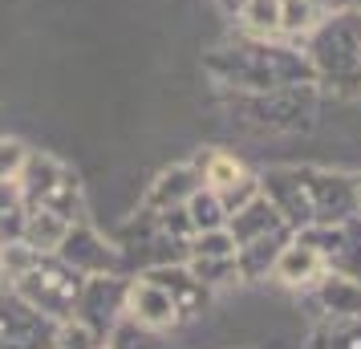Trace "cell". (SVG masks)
Segmentation results:
<instances>
[{
    "instance_id": "obj_1",
    "label": "cell",
    "mask_w": 361,
    "mask_h": 349,
    "mask_svg": "<svg viewBox=\"0 0 361 349\" xmlns=\"http://www.w3.org/2000/svg\"><path fill=\"white\" fill-rule=\"evenodd\" d=\"M305 57L317 82L337 94H361V13L329 8L305 37Z\"/></svg>"
},
{
    "instance_id": "obj_2",
    "label": "cell",
    "mask_w": 361,
    "mask_h": 349,
    "mask_svg": "<svg viewBox=\"0 0 361 349\" xmlns=\"http://www.w3.org/2000/svg\"><path fill=\"white\" fill-rule=\"evenodd\" d=\"M82 284H85V276L73 272L61 256H41V260L13 284V293H17L29 309H37L41 317H49L53 325H57V321L73 317L78 297H82Z\"/></svg>"
},
{
    "instance_id": "obj_3",
    "label": "cell",
    "mask_w": 361,
    "mask_h": 349,
    "mask_svg": "<svg viewBox=\"0 0 361 349\" xmlns=\"http://www.w3.org/2000/svg\"><path fill=\"white\" fill-rule=\"evenodd\" d=\"M20 207H49L69 224L82 219V183L78 175L49 159V154H29L20 171Z\"/></svg>"
},
{
    "instance_id": "obj_4",
    "label": "cell",
    "mask_w": 361,
    "mask_h": 349,
    "mask_svg": "<svg viewBox=\"0 0 361 349\" xmlns=\"http://www.w3.org/2000/svg\"><path fill=\"white\" fill-rule=\"evenodd\" d=\"M53 256H61L73 272H82V276H118L122 272V248H114L110 240H102L90 224H73L61 240V248L53 252Z\"/></svg>"
},
{
    "instance_id": "obj_5",
    "label": "cell",
    "mask_w": 361,
    "mask_h": 349,
    "mask_svg": "<svg viewBox=\"0 0 361 349\" xmlns=\"http://www.w3.org/2000/svg\"><path fill=\"white\" fill-rule=\"evenodd\" d=\"M122 321H130V325L150 329V333H163V329H175L183 321V313H179V305H175V297H171L159 281L138 276V281H126Z\"/></svg>"
},
{
    "instance_id": "obj_6",
    "label": "cell",
    "mask_w": 361,
    "mask_h": 349,
    "mask_svg": "<svg viewBox=\"0 0 361 349\" xmlns=\"http://www.w3.org/2000/svg\"><path fill=\"white\" fill-rule=\"evenodd\" d=\"M0 349H53V321L29 309L13 288L0 293Z\"/></svg>"
},
{
    "instance_id": "obj_7",
    "label": "cell",
    "mask_w": 361,
    "mask_h": 349,
    "mask_svg": "<svg viewBox=\"0 0 361 349\" xmlns=\"http://www.w3.org/2000/svg\"><path fill=\"white\" fill-rule=\"evenodd\" d=\"M122 300H126V281L122 276H85L73 317H82L85 325H94L110 341L114 325L122 321Z\"/></svg>"
},
{
    "instance_id": "obj_8",
    "label": "cell",
    "mask_w": 361,
    "mask_h": 349,
    "mask_svg": "<svg viewBox=\"0 0 361 349\" xmlns=\"http://www.w3.org/2000/svg\"><path fill=\"white\" fill-rule=\"evenodd\" d=\"M321 272H325V256L312 248L305 235H296L293 244H284V248L276 252V260H272V276H276L280 284H288V288L317 281Z\"/></svg>"
},
{
    "instance_id": "obj_9",
    "label": "cell",
    "mask_w": 361,
    "mask_h": 349,
    "mask_svg": "<svg viewBox=\"0 0 361 349\" xmlns=\"http://www.w3.org/2000/svg\"><path fill=\"white\" fill-rule=\"evenodd\" d=\"M69 228L73 224L66 216L49 212V207H20V240L33 244L37 252H45V256H53V252L61 248Z\"/></svg>"
},
{
    "instance_id": "obj_10",
    "label": "cell",
    "mask_w": 361,
    "mask_h": 349,
    "mask_svg": "<svg viewBox=\"0 0 361 349\" xmlns=\"http://www.w3.org/2000/svg\"><path fill=\"white\" fill-rule=\"evenodd\" d=\"M195 187H203V183H199L195 166H171L166 175H159V183L150 187L147 207H150V212H171V207H183L187 195H191Z\"/></svg>"
},
{
    "instance_id": "obj_11",
    "label": "cell",
    "mask_w": 361,
    "mask_h": 349,
    "mask_svg": "<svg viewBox=\"0 0 361 349\" xmlns=\"http://www.w3.org/2000/svg\"><path fill=\"white\" fill-rule=\"evenodd\" d=\"M183 219H187V228L195 235V232L224 228V224H228V212H224V200L215 195L212 187H195V191L187 195V203H183Z\"/></svg>"
},
{
    "instance_id": "obj_12",
    "label": "cell",
    "mask_w": 361,
    "mask_h": 349,
    "mask_svg": "<svg viewBox=\"0 0 361 349\" xmlns=\"http://www.w3.org/2000/svg\"><path fill=\"white\" fill-rule=\"evenodd\" d=\"M325 13V0H280V37H309Z\"/></svg>"
},
{
    "instance_id": "obj_13",
    "label": "cell",
    "mask_w": 361,
    "mask_h": 349,
    "mask_svg": "<svg viewBox=\"0 0 361 349\" xmlns=\"http://www.w3.org/2000/svg\"><path fill=\"white\" fill-rule=\"evenodd\" d=\"M195 171H199V183L212 187V191H228L231 183H240V179L247 175L244 163H240L235 154H228V150H212Z\"/></svg>"
},
{
    "instance_id": "obj_14",
    "label": "cell",
    "mask_w": 361,
    "mask_h": 349,
    "mask_svg": "<svg viewBox=\"0 0 361 349\" xmlns=\"http://www.w3.org/2000/svg\"><path fill=\"white\" fill-rule=\"evenodd\" d=\"M240 20L252 37L272 41V37H280V0H247L240 8Z\"/></svg>"
},
{
    "instance_id": "obj_15",
    "label": "cell",
    "mask_w": 361,
    "mask_h": 349,
    "mask_svg": "<svg viewBox=\"0 0 361 349\" xmlns=\"http://www.w3.org/2000/svg\"><path fill=\"white\" fill-rule=\"evenodd\" d=\"M98 345H106V337L94 325H85L82 317H66V321L53 325V349H98Z\"/></svg>"
},
{
    "instance_id": "obj_16",
    "label": "cell",
    "mask_w": 361,
    "mask_h": 349,
    "mask_svg": "<svg viewBox=\"0 0 361 349\" xmlns=\"http://www.w3.org/2000/svg\"><path fill=\"white\" fill-rule=\"evenodd\" d=\"M187 268H191V276H195L203 288L240 281V264H235V256H191Z\"/></svg>"
},
{
    "instance_id": "obj_17",
    "label": "cell",
    "mask_w": 361,
    "mask_h": 349,
    "mask_svg": "<svg viewBox=\"0 0 361 349\" xmlns=\"http://www.w3.org/2000/svg\"><path fill=\"white\" fill-rule=\"evenodd\" d=\"M33 150L25 147L20 138H0V183H17L25 163H29Z\"/></svg>"
},
{
    "instance_id": "obj_18",
    "label": "cell",
    "mask_w": 361,
    "mask_h": 349,
    "mask_svg": "<svg viewBox=\"0 0 361 349\" xmlns=\"http://www.w3.org/2000/svg\"><path fill=\"white\" fill-rule=\"evenodd\" d=\"M191 256H235V240L228 228H212V232L191 235Z\"/></svg>"
},
{
    "instance_id": "obj_19",
    "label": "cell",
    "mask_w": 361,
    "mask_h": 349,
    "mask_svg": "<svg viewBox=\"0 0 361 349\" xmlns=\"http://www.w3.org/2000/svg\"><path fill=\"white\" fill-rule=\"evenodd\" d=\"M17 207H20V179L17 183H0V216H8Z\"/></svg>"
},
{
    "instance_id": "obj_20",
    "label": "cell",
    "mask_w": 361,
    "mask_h": 349,
    "mask_svg": "<svg viewBox=\"0 0 361 349\" xmlns=\"http://www.w3.org/2000/svg\"><path fill=\"white\" fill-rule=\"evenodd\" d=\"M247 0H219V8L228 13V17H240V8H244Z\"/></svg>"
},
{
    "instance_id": "obj_21",
    "label": "cell",
    "mask_w": 361,
    "mask_h": 349,
    "mask_svg": "<svg viewBox=\"0 0 361 349\" xmlns=\"http://www.w3.org/2000/svg\"><path fill=\"white\" fill-rule=\"evenodd\" d=\"M325 8H353V0H325Z\"/></svg>"
},
{
    "instance_id": "obj_22",
    "label": "cell",
    "mask_w": 361,
    "mask_h": 349,
    "mask_svg": "<svg viewBox=\"0 0 361 349\" xmlns=\"http://www.w3.org/2000/svg\"><path fill=\"white\" fill-rule=\"evenodd\" d=\"M4 288H8V281H4V272H0V293H4Z\"/></svg>"
},
{
    "instance_id": "obj_23",
    "label": "cell",
    "mask_w": 361,
    "mask_h": 349,
    "mask_svg": "<svg viewBox=\"0 0 361 349\" xmlns=\"http://www.w3.org/2000/svg\"><path fill=\"white\" fill-rule=\"evenodd\" d=\"M353 8H357V13H361V0H353Z\"/></svg>"
},
{
    "instance_id": "obj_24",
    "label": "cell",
    "mask_w": 361,
    "mask_h": 349,
    "mask_svg": "<svg viewBox=\"0 0 361 349\" xmlns=\"http://www.w3.org/2000/svg\"><path fill=\"white\" fill-rule=\"evenodd\" d=\"M98 349H114V345H110V341H106V345H98Z\"/></svg>"
},
{
    "instance_id": "obj_25",
    "label": "cell",
    "mask_w": 361,
    "mask_h": 349,
    "mask_svg": "<svg viewBox=\"0 0 361 349\" xmlns=\"http://www.w3.org/2000/svg\"><path fill=\"white\" fill-rule=\"evenodd\" d=\"M357 195H361V183H357Z\"/></svg>"
}]
</instances>
